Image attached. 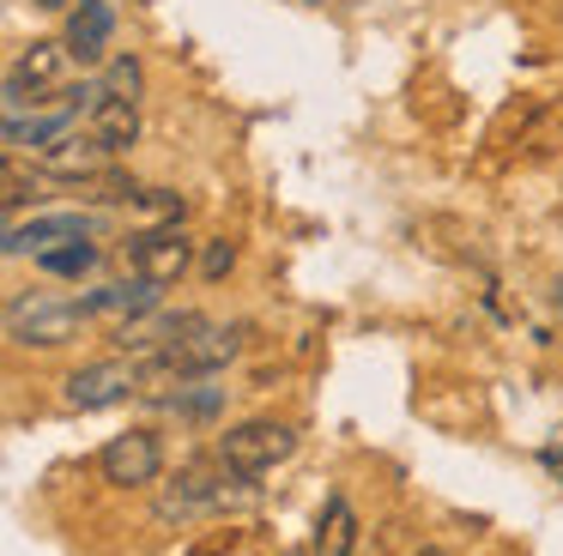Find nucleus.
I'll return each instance as SVG.
<instances>
[{"instance_id":"1","label":"nucleus","mask_w":563,"mask_h":556,"mask_svg":"<svg viewBox=\"0 0 563 556\" xmlns=\"http://www.w3.org/2000/svg\"><path fill=\"white\" fill-rule=\"evenodd\" d=\"M67 73H74V48L67 43H25L19 48V60L7 67V115H25L43 103H67L74 97V85H67Z\"/></svg>"},{"instance_id":"2","label":"nucleus","mask_w":563,"mask_h":556,"mask_svg":"<svg viewBox=\"0 0 563 556\" xmlns=\"http://www.w3.org/2000/svg\"><path fill=\"white\" fill-rule=\"evenodd\" d=\"M243 351V326H224V321H207V314H195V321L183 326V333L170 338V345L152 357V375H176V381H200V375L224 369V363Z\"/></svg>"},{"instance_id":"3","label":"nucleus","mask_w":563,"mask_h":556,"mask_svg":"<svg viewBox=\"0 0 563 556\" xmlns=\"http://www.w3.org/2000/svg\"><path fill=\"white\" fill-rule=\"evenodd\" d=\"M86 302H74V297H55V290H25V297H13L7 302V338L13 345H37V351H49V345H67V338L79 333V321H86Z\"/></svg>"},{"instance_id":"4","label":"nucleus","mask_w":563,"mask_h":556,"mask_svg":"<svg viewBox=\"0 0 563 556\" xmlns=\"http://www.w3.org/2000/svg\"><path fill=\"white\" fill-rule=\"evenodd\" d=\"M291 454H297V430L279 418H249V423H236V430H224V442H219V459L249 483L267 478L273 466H285Z\"/></svg>"},{"instance_id":"5","label":"nucleus","mask_w":563,"mask_h":556,"mask_svg":"<svg viewBox=\"0 0 563 556\" xmlns=\"http://www.w3.org/2000/svg\"><path fill=\"white\" fill-rule=\"evenodd\" d=\"M231 483H249L236 478L231 466H188L183 478L170 483V490L158 496V520H195V514H219L224 502H231Z\"/></svg>"},{"instance_id":"6","label":"nucleus","mask_w":563,"mask_h":556,"mask_svg":"<svg viewBox=\"0 0 563 556\" xmlns=\"http://www.w3.org/2000/svg\"><path fill=\"white\" fill-rule=\"evenodd\" d=\"M128 393H140V363L128 357H103V363H86V369L67 375L62 399L74 411H103V405H122Z\"/></svg>"},{"instance_id":"7","label":"nucleus","mask_w":563,"mask_h":556,"mask_svg":"<svg viewBox=\"0 0 563 556\" xmlns=\"http://www.w3.org/2000/svg\"><path fill=\"white\" fill-rule=\"evenodd\" d=\"M98 471L110 483H122V490H146V483H158V471H164V442L152 430L110 435L103 454H98Z\"/></svg>"},{"instance_id":"8","label":"nucleus","mask_w":563,"mask_h":556,"mask_svg":"<svg viewBox=\"0 0 563 556\" xmlns=\"http://www.w3.org/2000/svg\"><path fill=\"white\" fill-rule=\"evenodd\" d=\"M188 260H195V242L183 236V224H152L128 242V266L152 285H176L188 273Z\"/></svg>"},{"instance_id":"9","label":"nucleus","mask_w":563,"mask_h":556,"mask_svg":"<svg viewBox=\"0 0 563 556\" xmlns=\"http://www.w3.org/2000/svg\"><path fill=\"white\" fill-rule=\"evenodd\" d=\"M103 164H110V152H103L91 133H79V127H67L62 140H49L37 152V169L43 176H62V181H98Z\"/></svg>"},{"instance_id":"10","label":"nucleus","mask_w":563,"mask_h":556,"mask_svg":"<svg viewBox=\"0 0 563 556\" xmlns=\"http://www.w3.org/2000/svg\"><path fill=\"white\" fill-rule=\"evenodd\" d=\"M86 133H91V140H98L110 157H122L128 145L140 140V109H134V97H110V91L98 85V97L86 103Z\"/></svg>"},{"instance_id":"11","label":"nucleus","mask_w":563,"mask_h":556,"mask_svg":"<svg viewBox=\"0 0 563 556\" xmlns=\"http://www.w3.org/2000/svg\"><path fill=\"white\" fill-rule=\"evenodd\" d=\"M91 230L98 224L79 212H43L31 224H7V254H43V248H62V242H86Z\"/></svg>"},{"instance_id":"12","label":"nucleus","mask_w":563,"mask_h":556,"mask_svg":"<svg viewBox=\"0 0 563 556\" xmlns=\"http://www.w3.org/2000/svg\"><path fill=\"white\" fill-rule=\"evenodd\" d=\"M110 31H115L110 0H79L74 19H67V48H74V60H98L103 48H110Z\"/></svg>"},{"instance_id":"13","label":"nucleus","mask_w":563,"mask_h":556,"mask_svg":"<svg viewBox=\"0 0 563 556\" xmlns=\"http://www.w3.org/2000/svg\"><path fill=\"white\" fill-rule=\"evenodd\" d=\"M91 314H128V321H140V314H158V285L152 278H115V285H98L86 297Z\"/></svg>"},{"instance_id":"14","label":"nucleus","mask_w":563,"mask_h":556,"mask_svg":"<svg viewBox=\"0 0 563 556\" xmlns=\"http://www.w3.org/2000/svg\"><path fill=\"white\" fill-rule=\"evenodd\" d=\"M357 551V508L345 496H333L316 520V556H352Z\"/></svg>"},{"instance_id":"15","label":"nucleus","mask_w":563,"mask_h":556,"mask_svg":"<svg viewBox=\"0 0 563 556\" xmlns=\"http://www.w3.org/2000/svg\"><path fill=\"white\" fill-rule=\"evenodd\" d=\"M37 266H43V273H49V278H86L91 273V266H98V242H62V248H43L37 254Z\"/></svg>"},{"instance_id":"16","label":"nucleus","mask_w":563,"mask_h":556,"mask_svg":"<svg viewBox=\"0 0 563 556\" xmlns=\"http://www.w3.org/2000/svg\"><path fill=\"white\" fill-rule=\"evenodd\" d=\"M188 556H267L261 551V538L249 526H231V532H212V538H200Z\"/></svg>"},{"instance_id":"17","label":"nucleus","mask_w":563,"mask_h":556,"mask_svg":"<svg viewBox=\"0 0 563 556\" xmlns=\"http://www.w3.org/2000/svg\"><path fill=\"white\" fill-rule=\"evenodd\" d=\"M140 212L146 218H158V224H183V212H188V200L176 188H140Z\"/></svg>"},{"instance_id":"18","label":"nucleus","mask_w":563,"mask_h":556,"mask_svg":"<svg viewBox=\"0 0 563 556\" xmlns=\"http://www.w3.org/2000/svg\"><path fill=\"white\" fill-rule=\"evenodd\" d=\"M103 91H110V97H140V60L134 55H115L110 73H103Z\"/></svg>"},{"instance_id":"19","label":"nucleus","mask_w":563,"mask_h":556,"mask_svg":"<svg viewBox=\"0 0 563 556\" xmlns=\"http://www.w3.org/2000/svg\"><path fill=\"white\" fill-rule=\"evenodd\" d=\"M219 399H224V387H200V393H183V387H176V399H164V405L183 411V418H212Z\"/></svg>"},{"instance_id":"20","label":"nucleus","mask_w":563,"mask_h":556,"mask_svg":"<svg viewBox=\"0 0 563 556\" xmlns=\"http://www.w3.org/2000/svg\"><path fill=\"white\" fill-rule=\"evenodd\" d=\"M236 266V242H207V254H200V273L207 278H224Z\"/></svg>"},{"instance_id":"21","label":"nucleus","mask_w":563,"mask_h":556,"mask_svg":"<svg viewBox=\"0 0 563 556\" xmlns=\"http://www.w3.org/2000/svg\"><path fill=\"white\" fill-rule=\"evenodd\" d=\"M539 459H545V471H551V478L563 483V430H551V442L539 447Z\"/></svg>"},{"instance_id":"22","label":"nucleus","mask_w":563,"mask_h":556,"mask_svg":"<svg viewBox=\"0 0 563 556\" xmlns=\"http://www.w3.org/2000/svg\"><path fill=\"white\" fill-rule=\"evenodd\" d=\"M412 556H442V551H430V544H424V551H412Z\"/></svg>"},{"instance_id":"23","label":"nucleus","mask_w":563,"mask_h":556,"mask_svg":"<svg viewBox=\"0 0 563 556\" xmlns=\"http://www.w3.org/2000/svg\"><path fill=\"white\" fill-rule=\"evenodd\" d=\"M37 7H67V0H37Z\"/></svg>"},{"instance_id":"24","label":"nucleus","mask_w":563,"mask_h":556,"mask_svg":"<svg viewBox=\"0 0 563 556\" xmlns=\"http://www.w3.org/2000/svg\"><path fill=\"white\" fill-rule=\"evenodd\" d=\"M558 314H563V285H558Z\"/></svg>"},{"instance_id":"25","label":"nucleus","mask_w":563,"mask_h":556,"mask_svg":"<svg viewBox=\"0 0 563 556\" xmlns=\"http://www.w3.org/2000/svg\"><path fill=\"white\" fill-rule=\"evenodd\" d=\"M316 7H321V0H316Z\"/></svg>"}]
</instances>
